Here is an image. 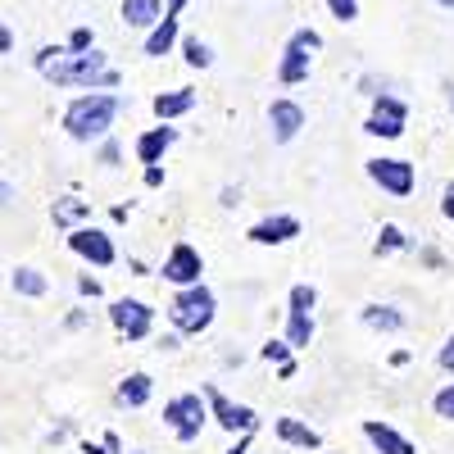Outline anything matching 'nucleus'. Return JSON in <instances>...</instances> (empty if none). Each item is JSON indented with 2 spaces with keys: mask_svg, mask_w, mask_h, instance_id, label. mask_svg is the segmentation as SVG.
Wrapping results in <instances>:
<instances>
[{
  "mask_svg": "<svg viewBox=\"0 0 454 454\" xmlns=\"http://www.w3.org/2000/svg\"><path fill=\"white\" fill-rule=\"evenodd\" d=\"M436 5H441V10H454V0H436Z\"/></svg>",
  "mask_w": 454,
  "mask_h": 454,
  "instance_id": "obj_46",
  "label": "nucleus"
},
{
  "mask_svg": "<svg viewBox=\"0 0 454 454\" xmlns=\"http://www.w3.org/2000/svg\"><path fill=\"white\" fill-rule=\"evenodd\" d=\"M364 436H368V445H372L377 454H419V450H413V441H409L400 427H391V423H382V419H368V423H364Z\"/></svg>",
  "mask_w": 454,
  "mask_h": 454,
  "instance_id": "obj_15",
  "label": "nucleus"
},
{
  "mask_svg": "<svg viewBox=\"0 0 454 454\" xmlns=\"http://www.w3.org/2000/svg\"><path fill=\"white\" fill-rule=\"evenodd\" d=\"M173 141H177V128H145L141 137H137V160L141 164H160L168 150H173Z\"/></svg>",
  "mask_w": 454,
  "mask_h": 454,
  "instance_id": "obj_16",
  "label": "nucleus"
},
{
  "mask_svg": "<svg viewBox=\"0 0 454 454\" xmlns=\"http://www.w3.org/2000/svg\"><path fill=\"white\" fill-rule=\"evenodd\" d=\"M78 295H87V300H96V295H100V282H96L91 273H82V278H78Z\"/></svg>",
  "mask_w": 454,
  "mask_h": 454,
  "instance_id": "obj_34",
  "label": "nucleus"
},
{
  "mask_svg": "<svg viewBox=\"0 0 454 454\" xmlns=\"http://www.w3.org/2000/svg\"><path fill=\"white\" fill-rule=\"evenodd\" d=\"M10 46H14V32H10V27H5V23H0V55H5V51H10Z\"/></svg>",
  "mask_w": 454,
  "mask_h": 454,
  "instance_id": "obj_39",
  "label": "nucleus"
},
{
  "mask_svg": "<svg viewBox=\"0 0 454 454\" xmlns=\"http://www.w3.org/2000/svg\"><path fill=\"white\" fill-rule=\"evenodd\" d=\"M364 168H368V177L382 186L387 196H395V200L413 196V186H419V168H413L409 160H395V155H377V160H368Z\"/></svg>",
  "mask_w": 454,
  "mask_h": 454,
  "instance_id": "obj_9",
  "label": "nucleus"
},
{
  "mask_svg": "<svg viewBox=\"0 0 454 454\" xmlns=\"http://www.w3.org/2000/svg\"><path fill=\"white\" fill-rule=\"evenodd\" d=\"M132 454H145V450H132Z\"/></svg>",
  "mask_w": 454,
  "mask_h": 454,
  "instance_id": "obj_47",
  "label": "nucleus"
},
{
  "mask_svg": "<svg viewBox=\"0 0 454 454\" xmlns=\"http://www.w3.org/2000/svg\"><path fill=\"white\" fill-rule=\"evenodd\" d=\"M123 160V150H119V141H109V137H100V164L105 168H114V164H119Z\"/></svg>",
  "mask_w": 454,
  "mask_h": 454,
  "instance_id": "obj_31",
  "label": "nucleus"
},
{
  "mask_svg": "<svg viewBox=\"0 0 454 454\" xmlns=\"http://www.w3.org/2000/svg\"><path fill=\"white\" fill-rule=\"evenodd\" d=\"M259 355L269 359L273 368H282V364H291V359H295V350L286 346V340H263V346H259Z\"/></svg>",
  "mask_w": 454,
  "mask_h": 454,
  "instance_id": "obj_27",
  "label": "nucleus"
},
{
  "mask_svg": "<svg viewBox=\"0 0 454 454\" xmlns=\"http://www.w3.org/2000/svg\"><path fill=\"white\" fill-rule=\"evenodd\" d=\"M150 395H155V382H150V372H128L123 382H119V404H128V409L150 404Z\"/></svg>",
  "mask_w": 454,
  "mask_h": 454,
  "instance_id": "obj_20",
  "label": "nucleus"
},
{
  "mask_svg": "<svg viewBox=\"0 0 454 454\" xmlns=\"http://www.w3.org/2000/svg\"><path fill=\"white\" fill-rule=\"evenodd\" d=\"M441 214H445V218L454 223V177L445 182V192H441Z\"/></svg>",
  "mask_w": 454,
  "mask_h": 454,
  "instance_id": "obj_33",
  "label": "nucleus"
},
{
  "mask_svg": "<svg viewBox=\"0 0 454 454\" xmlns=\"http://www.w3.org/2000/svg\"><path fill=\"white\" fill-rule=\"evenodd\" d=\"M246 237H250L254 246H286V241L300 237V218H291V214H269V218H259Z\"/></svg>",
  "mask_w": 454,
  "mask_h": 454,
  "instance_id": "obj_13",
  "label": "nucleus"
},
{
  "mask_svg": "<svg viewBox=\"0 0 454 454\" xmlns=\"http://www.w3.org/2000/svg\"><path fill=\"white\" fill-rule=\"evenodd\" d=\"M51 218H55V227H78V223L91 218V205L78 200V196H59V200L51 205Z\"/></svg>",
  "mask_w": 454,
  "mask_h": 454,
  "instance_id": "obj_23",
  "label": "nucleus"
},
{
  "mask_svg": "<svg viewBox=\"0 0 454 454\" xmlns=\"http://www.w3.org/2000/svg\"><path fill=\"white\" fill-rule=\"evenodd\" d=\"M145 186H164V168L160 164H145Z\"/></svg>",
  "mask_w": 454,
  "mask_h": 454,
  "instance_id": "obj_36",
  "label": "nucleus"
},
{
  "mask_svg": "<svg viewBox=\"0 0 454 454\" xmlns=\"http://www.w3.org/2000/svg\"><path fill=\"white\" fill-rule=\"evenodd\" d=\"M409 246V237L400 232V227L395 223H382V232H377V241H372V254L377 259H382V254H400Z\"/></svg>",
  "mask_w": 454,
  "mask_h": 454,
  "instance_id": "obj_25",
  "label": "nucleus"
},
{
  "mask_svg": "<svg viewBox=\"0 0 454 454\" xmlns=\"http://www.w3.org/2000/svg\"><path fill=\"white\" fill-rule=\"evenodd\" d=\"M46 78L55 82V87H87V91H114L123 78H119V68H109V59L91 46V51H82V55H59V59H51L46 68Z\"/></svg>",
  "mask_w": 454,
  "mask_h": 454,
  "instance_id": "obj_1",
  "label": "nucleus"
},
{
  "mask_svg": "<svg viewBox=\"0 0 454 454\" xmlns=\"http://www.w3.org/2000/svg\"><path fill=\"white\" fill-rule=\"evenodd\" d=\"M119 109H123V100L119 96H109V91H87V96H78L68 109H64V132L73 137V141H100V137H109V128H114V119H119Z\"/></svg>",
  "mask_w": 454,
  "mask_h": 454,
  "instance_id": "obj_2",
  "label": "nucleus"
},
{
  "mask_svg": "<svg viewBox=\"0 0 454 454\" xmlns=\"http://www.w3.org/2000/svg\"><path fill=\"white\" fill-rule=\"evenodd\" d=\"M250 436H254V432H246V436H237V445H232V450H223V454H246V450H250Z\"/></svg>",
  "mask_w": 454,
  "mask_h": 454,
  "instance_id": "obj_38",
  "label": "nucleus"
},
{
  "mask_svg": "<svg viewBox=\"0 0 454 454\" xmlns=\"http://www.w3.org/2000/svg\"><path fill=\"white\" fill-rule=\"evenodd\" d=\"M109 323L119 327V336H128V340H145L150 332H155V309L145 305V300H114L109 305Z\"/></svg>",
  "mask_w": 454,
  "mask_h": 454,
  "instance_id": "obj_10",
  "label": "nucleus"
},
{
  "mask_svg": "<svg viewBox=\"0 0 454 454\" xmlns=\"http://www.w3.org/2000/svg\"><path fill=\"white\" fill-rule=\"evenodd\" d=\"M200 395H205V404H209V423H218L227 436H246V432L259 427V413H254L250 404L227 400L218 387H200Z\"/></svg>",
  "mask_w": 454,
  "mask_h": 454,
  "instance_id": "obj_7",
  "label": "nucleus"
},
{
  "mask_svg": "<svg viewBox=\"0 0 454 454\" xmlns=\"http://www.w3.org/2000/svg\"><path fill=\"white\" fill-rule=\"evenodd\" d=\"M269 128H273V141H278V145L295 141V137H300V128H305V109H300L291 96L273 100V105H269Z\"/></svg>",
  "mask_w": 454,
  "mask_h": 454,
  "instance_id": "obj_14",
  "label": "nucleus"
},
{
  "mask_svg": "<svg viewBox=\"0 0 454 454\" xmlns=\"http://www.w3.org/2000/svg\"><path fill=\"white\" fill-rule=\"evenodd\" d=\"M91 46H96L91 27H73V32H68V46H64V51H68V55H82V51H91Z\"/></svg>",
  "mask_w": 454,
  "mask_h": 454,
  "instance_id": "obj_29",
  "label": "nucleus"
},
{
  "mask_svg": "<svg viewBox=\"0 0 454 454\" xmlns=\"http://www.w3.org/2000/svg\"><path fill=\"white\" fill-rule=\"evenodd\" d=\"M64 327H68V332H82V327H87V309H78V314H68V318H64Z\"/></svg>",
  "mask_w": 454,
  "mask_h": 454,
  "instance_id": "obj_37",
  "label": "nucleus"
},
{
  "mask_svg": "<svg viewBox=\"0 0 454 454\" xmlns=\"http://www.w3.org/2000/svg\"><path fill=\"white\" fill-rule=\"evenodd\" d=\"M164 282L177 291V286H196L200 282V273H205V259H200V250L192 246V241H177L168 254H164Z\"/></svg>",
  "mask_w": 454,
  "mask_h": 454,
  "instance_id": "obj_11",
  "label": "nucleus"
},
{
  "mask_svg": "<svg viewBox=\"0 0 454 454\" xmlns=\"http://www.w3.org/2000/svg\"><path fill=\"white\" fill-rule=\"evenodd\" d=\"M273 436H278L282 445H295V450H318V445H323L318 427L300 423V419H278V423H273Z\"/></svg>",
  "mask_w": 454,
  "mask_h": 454,
  "instance_id": "obj_18",
  "label": "nucleus"
},
{
  "mask_svg": "<svg viewBox=\"0 0 454 454\" xmlns=\"http://www.w3.org/2000/svg\"><path fill=\"white\" fill-rule=\"evenodd\" d=\"M105 450H109V454H119V450H123V441L114 436V432H105Z\"/></svg>",
  "mask_w": 454,
  "mask_h": 454,
  "instance_id": "obj_41",
  "label": "nucleus"
},
{
  "mask_svg": "<svg viewBox=\"0 0 454 454\" xmlns=\"http://www.w3.org/2000/svg\"><path fill=\"white\" fill-rule=\"evenodd\" d=\"M327 10H332V19H340V23H355V19H359V0H327Z\"/></svg>",
  "mask_w": 454,
  "mask_h": 454,
  "instance_id": "obj_30",
  "label": "nucleus"
},
{
  "mask_svg": "<svg viewBox=\"0 0 454 454\" xmlns=\"http://www.w3.org/2000/svg\"><path fill=\"white\" fill-rule=\"evenodd\" d=\"M423 263H427V269H445V259L436 250H423Z\"/></svg>",
  "mask_w": 454,
  "mask_h": 454,
  "instance_id": "obj_40",
  "label": "nucleus"
},
{
  "mask_svg": "<svg viewBox=\"0 0 454 454\" xmlns=\"http://www.w3.org/2000/svg\"><path fill=\"white\" fill-rule=\"evenodd\" d=\"M445 91H450V114H454V82H450V87H445Z\"/></svg>",
  "mask_w": 454,
  "mask_h": 454,
  "instance_id": "obj_45",
  "label": "nucleus"
},
{
  "mask_svg": "<svg viewBox=\"0 0 454 454\" xmlns=\"http://www.w3.org/2000/svg\"><path fill=\"white\" fill-rule=\"evenodd\" d=\"M318 51H323V36H318L314 27H295L291 42H286V51H282V64H278V82H282V87L309 82V64H314Z\"/></svg>",
  "mask_w": 454,
  "mask_h": 454,
  "instance_id": "obj_4",
  "label": "nucleus"
},
{
  "mask_svg": "<svg viewBox=\"0 0 454 454\" xmlns=\"http://www.w3.org/2000/svg\"><path fill=\"white\" fill-rule=\"evenodd\" d=\"M82 450H87V454H109V450H105V445H91V441H87V445H82Z\"/></svg>",
  "mask_w": 454,
  "mask_h": 454,
  "instance_id": "obj_44",
  "label": "nucleus"
},
{
  "mask_svg": "<svg viewBox=\"0 0 454 454\" xmlns=\"http://www.w3.org/2000/svg\"><path fill=\"white\" fill-rule=\"evenodd\" d=\"M436 364H441V368H445V372H454V332H450V336H445V346H441V350H436Z\"/></svg>",
  "mask_w": 454,
  "mask_h": 454,
  "instance_id": "obj_32",
  "label": "nucleus"
},
{
  "mask_svg": "<svg viewBox=\"0 0 454 454\" xmlns=\"http://www.w3.org/2000/svg\"><path fill=\"white\" fill-rule=\"evenodd\" d=\"M182 10H186V0H168V10H164V14H182Z\"/></svg>",
  "mask_w": 454,
  "mask_h": 454,
  "instance_id": "obj_43",
  "label": "nucleus"
},
{
  "mask_svg": "<svg viewBox=\"0 0 454 454\" xmlns=\"http://www.w3.org/2000/svg\"><path fill=\"white\" fill-rule=\"evenodd\" d=\"M177 42H182V36H177V14H164L155 27L145 32V46H141V51H145L150 59H164Z\"/></svg>",
  "mask_w": 454,
  "mask_h": 454,
  "instance_id": "obj_19",
  "label": "nucleus"
},
{
  "mask_svg": "<svg viewBox=\"0 0 454 454\" xmlns=\"http://www.w3.org/2000/svg\"><path fill=\"white\" fill-rule=\"evenodd\" d=\"M314 305H318V291L309 282H295L286 295V346L291 350H309L314 340Z\"/></svg>",
  "mask_w": 454,
  "mask_h": 454,
  "instance_id": "obj_5",
  "label": "nucleus"
},
{
  "mask_svg": "<svg viewBox=\"0 0 454 454\" xmlns=\"http://www.w3.org/2000/svg\"><path fill=\"white\" fill-rule=\"evenodd\" d=\"M359 323L372 327V332H400V327H404V314H400L395 305H377V300H372V305L359 309Z\"/></svg>",
  "mask_w": 454,
  "mask_h": 454,
  "instance_id": "obj_21",
  "label": "nucleus"
},
{
  "mask_svg": "<svg viewBox=\"0 0 454 454\" xmlns=\"http://www.w3.org/2000/svg\"><path fill=\"white\" fill-rule=\"evenodd\" d=\"M404 123H409V105L400 96H391L387 87L372 91V114H368L364 132L368 137H382V141H395V137H404Z\"/></svg>",
  "mask_w": 454,
  "mask_h": 454,
  "instance_id": "obj_8",
  "label": "nucleus"
},
{
  "mask_svg": "<svg viewBox=\"0 0 454 454\" xmlns=\"http://www.w3.org/2000/svg\"><path fill=\"white\" fill-rule=\"evenodd\" d=\"M218 205H223V209H237V205H241V192H237V186H223V192H218Z\"/></svg>",
  "mask_w": 454,
  "mask_h": 454,
  "instance_id": "obj_35",
  "label": "nucleus"
},
{
  "mask_svg": "<svg viewBox=\"0 0 454 454\" xmlns=\"http://www.w3.org/2000/svg\"><path fill=\"white\" fill-rule=\"evenodd\" d=\"M164 19V5H160V0H123V23L128 27H155Z\"/></svg>",
  "mask_w": 454,
  "mask_h": 454,
  "instance_id": "obj_22",
  "label": "nucleus"
},
{
  "mask_svg": "<svg viewBox=\"0 0 454 454\" xmlns=\"http://www.w3.org/2000/svg\"><path fill=\"white\" fill-rule=\"evenodd\" d=\"M182 59L192 64V68H209L214 64V51H209V42H200V36H182Z\"/></svg>",
  "mask_w": 454,
  "mask_h": 454,
  "instance_id": "obj_26",
  "label": "nucleus"
},
{
  "mask_svg": "<svg viewBox=\"0 0 454 454\" xmlns=\"http://www.w3.org/2000/svg\"><path fill=\"white\" fill-rule=\"evenodd\" d=\"M150 109H155V119H160V123H173V119H182V114H192V109H196V91H192V87L160 91L155 100H150Z\"/></svg>",
  "mask_w": 454,
  "mask_h": 454,
  "instance_id": "obj_17",
  "label": "nucleus"
},
{
  "mask_svg": "<svg viewBox=\"0 0 454 454\" xmlns=\"http://www.w3.org/2000/svg\"><path fill=\"white\" fill-rule=\"evenodd\" d=\"M68 250L82 254L87 263H96V269H109V263L119 259V250H114L109 232H100V227H87V223L68 227Z\"/></svg>",
  "mask_w": 454,
  "mask_h": 454,
  "instance_id": "obj_12",
  "label": "nucleus"
},
{
  "mask_svg": "<svg viewBox=\"0 0 454 454\" xmlns=\"http://www.w3.org/2000/svg\"><path fill=\"white\" fill-rule=\"evenodd\" d=\"M432 409H436V419L454 423V382H445V387L432 395Z\"/></svg>",
  "mask_w": 454,
  "mask_h": 454,
  "instance_id": "obj_28",
  "label": "nucleus"
},
{
  "mask_svg": "<svg viewBox=\"0 0 454 454\" xmlns=\"http://www.w3.org/2000/svg\"><path fill=\"white\" fill-rule=\"evenodd\" d=\"M14 291L27 295V300H42L51 291V282H46V273H36V269H14Z\"/></svg>",
  "mask_w": 454,
  "mask_h": 454,
  "instance_id": "obj_24",
  "label": "nucleus"
},
{
  "mask_svg": "<svg viewBox=\"0 0 454 454\" xmlns=\"http://www.w3.org/2000/svg\"><path fill=\"white\" fill-rule=\"evenodd\" d=\"M214 314H218V295L196 282V286H177L173 300H168V323L177 336H200L214 327Z\"/></svg>",
  "mask_w": 454,
  "mask_h": 454,
  "instance_id": "obj_3",
  "label": "nucleus"
},
{
  "mask_svg": "<svg viewBox=\"0 0 454 454\" xmlns=\"http://www.w3.org/2000/svg\"><path fill=\"white\" fill-rule=\"evenodd\" d=\"M10 196H14V192H10V182L0 177V205H10Z\"/></svg>",
  "mask_w": 454,
  "mask_h": 454,
  "instance_id": "obj_42",
  "label": "nucleus"
},
{
  "mask_svg": "<svg viewBox=\"0 0 454 454\" xmlns=\"http://www.w3.org/2000/svg\"><path fill=\"white\" fill-rule=\"evenodd\" d=\"M205 423H209V404H205V395H196V391H182V395H173V400L164 404V427H168L182 445H192V441L205 432Z\"/></svg>",
  "mask_w": 454,
  "mask_h": 454,
  "instance_id": "obj_6",
  "label": "nucleus"
}]
</instances>
